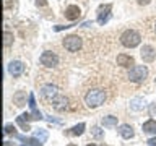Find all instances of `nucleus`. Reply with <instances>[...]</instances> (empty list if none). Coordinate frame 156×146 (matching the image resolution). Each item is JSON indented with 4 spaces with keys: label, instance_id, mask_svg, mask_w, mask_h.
Wrapping results in <instances>:
<instances>
[{
    "label": "nucleus",
    "instance_id": "obj_4",
    "mask_svg": "<svg viewBox=\"0 0 156 146\" xmlns=\"http://www.w3.org/2000/svg\"><path fill=\"white\" fill-rule=\"evenodd\" d=\"M81 44L83 41L78 34H70V36H65V39H63V47L68 52H78L81 49Z\"/></svg>",
    "mask_w": 156,
    "mask_h": 146
},
{
    "label": "nucleus",
    "instance_id": "obj_20",
    "mask_svg": "<svg viewBox=\"0 0 156 146\" xmlns=\"http://www.w3.org/2000/svg\"><path fill=\"white\" fill-rule=\"evenodd\" d=\"M28 102H29V109H31V112H37V109H36V99H34V94H33V92L29 94Z\"/></svg>",
    "mask_w": 156,
    "mask_h": 146
},
{
    "label": "nucleus",
    "instance_id": "obj_9",
    "mask_svg": "<svg viewBox=\"0 0 156 146\" xmlns=\"http://www.w3.org/2000/svg\"><path fill=\"white\" fill-rule=\"evenodd\" d=\"M140 55H141V58H143V62L150 63V62L154 60L156 52H154V49L151 46H143V47H141V50H140Z\"/></svg>",
    "mask_w": 156,
    "mask_h": 146
},
{
    "label": "nucleus",
    "instance_id": "obj_12",
    "mask_svg": "<svg viewBox=\"0 0 156 146\" xmlns=\"http://www.w3.org/2000/svg\"><path fill=\"white\" fill-rule=\"evenodd\" d=\"M80 15H81V12H80V8H78L76 5H70V7L65 10V18L70 19V21L78 19V18H80Z\"/></svg>",
    "mask_w": 156,
    "mask_h": 146
},
{
    "label": "nucleus",
    "instance_id": "obj_21",
    "mask_svg": "<svg viewBox=\"0 0 156 146\" xmlns=\"http://www.w3.org/2000/svg\"><path fill=\"white\" fill-rule=\"evenodd\" d=\"M16 123L21 127V128L24 130V131H28L29 130V125H28V122L24 120V119H21V117H16Z\"/></svg>",
    "mask_w": 156,
    "mask_h": 146
},
{
    "label": "nucleus",
    "instance_id": "obj_2",
    "mask_svg": "<svg viewBox=\"0 0 156 146\" xmlns=\"http://www.w3.org/2000/svg\"><path fill=\"white\" fill-rule=\"evenodd\" d=\"M141 41V36L138 31H135V29H127L120 34V44L124 47H129V49H133L140 44Z\"/></svg>",
    "mask_w": 156,
    "mask_h": 146
},
{
    "label": "nucleus",
    "instance_id": "obj_10",
    "mask_svg": "<svg viewBox=\"0 0 156 146\" xmlns=\"http://www.w3.org/2000/svg\"><path fill=\"white\" fill-rule=\"evenodd\" d=\"M117 63H119L120 67H124V68H132L135 65L133 57L127 55V54H119V55H117Z\"/></svg>",
    "mask_w": 156,
    "mask_h": 146
},
{
    "label": "nucleus",
    "instance_id": "obj_27",
    "mask_svg": "<svg viewBox=\"0 0 156 146\" xmlns=\"http://www.w3.org/2000/svg\"><path fill=\"white\" fill-rule=\"evenodd\" d=\"M148 144H150V146H156V136H154V138H150V140H148Z\"/></svg>",
    "mask_w": 156,
    "mask_h": 146
},
{
    "label": "nucleus",
    "instance_id": "obj_32",
    "mask_svg": "<svg viewBox=\"0 0 156 146\" xmlns=\"http://www.w3.org/2000/svg\"><path fill=\"white\" fill-rule=\"evenodd\" d=\"M88 146H96V144H88Z\"/></svg>",
    "mask_w": 156,
    "mask_h": 146
},
{
    "label": "nucleus",
    "instance_id": "obj_6",
    "mask_svg": "<svg viewBox=\"0 0 156 146\" xmlns=\"http://www.w3.org/2000/svg\"><path fill=\"white\" fill-rule=\"evenodd\" d=\"M39 60H41V65L47 67V68H54V67L58 65V57H57V54H54V52H51V50L42 52Z\"/></svg>",
    "mask_w": 156,
    "mask_h": 146
},
{
    "label": "nucleus",
    "instance_id": "obj_7",
    "mask_svg": "<svg viewBox=\"0 0 156 146\" xmlns=\"http://www.w3.org/2000/svg\"><path fill=\"white\" fill-rule=\"evenodd\" d=\"M111 10H112L111 3L101 5V7L98 8V23H99V24L107 23V19H109V16H111Z\"/></svg>",
    "mask_w": 156,
    "mask_h": 146
},
{
    "label": "nucleus",
    "instance_id": "obj_11",
    "mask_svg": "<svg viewBox=\"0 0 156 146\" xmlns=\"http://www.w3.org/2000/svg\"><path fill=\"white\" fill-rule=\"evenodd\" d=\"M8 71L12 73L13 76H20L24 71V65L21 62H18V60H13V62L8 63Z\"/></svg>",
    "mask_w": 156,
    "mask_h": 146
},
{
    "label": "nucleus",
    "instance_id": "obj_30",
    "mask_svg": "<svg viewBox=\"0 0 156 146\" xmlns=\"http://www.w3.org/2000/svg\"><path fill=\"white\" fill-rule=\"evenodd\" d=\"M154 33H156V23H154Z\"/></svg>",
    "mask_w": 156,
    "mask_h": 146
},
{
    "label": "nucleus",
    "instance_id": "obj_15",
    "mask_svg": "<svg viewBox=\"0 0 156 146\" xmlns=\"http://www.w3.org/2000/svg\"><path fill=\"white\" fill-rule=\"evenodd\" d=\"M102 125L104 127H115L117 125V117H114V115L104 117V119H102Z\"/></svg>",
    "mask_w": 156,
    "mask_h": 146
},
{
    "label": "nucleus",
    "instance_id": "obj_17",
    "mask_svg": "<svg viewBox=\"0 0 156 146\" xmlns=\"http://www.w3.org/2000/svg\"><path fill=\"white\" fill-rule=\"evenodd\" d=\"M24 97H26V94L20 91L18 94H15V96H13V102H15V104H16L18 107H21V106H24V101H23Z\"/></svg>",
    "mask_w": 156,
    "mask_h": 146
},
{
    "label": "nucleus",
    "instance_id": "obj_22",
    "mask_svg": "<svg viewBox=\"0 0 156 146\" xmlns=\"http://www.w3.org/2000/svg\"><path fill=\"white\" fill-rule=\"evenodd\" d=\"M3 37H5V41H3V42H5V47H8V46H10V44H12V39H13V34H12V33H10V31H5V36H3Z\"/></svg>",
    "mask_w": 156,
    "mask_h": 146
},
{
    "label": "nucleus",
    "instance_id": "obj_28",
    "mask_svg": "<svg viewBox=\"0 0 156 146\" xmlns=\"http://www.w3.org/2000/svg\"><path fill=\"white\" fill-rule=\"evenodd\" d=\"M136 2H138V5H148L150 0H136Z\"/></svg>",
    "mask_w": 156,
    "mask_h": 146
},
{
    "label": "nucleus",
    "instance_id": "obj_31",
    "mask_svg": "<svg viewBox=\"0 0 156 146\" xmlns=\"http://www.w3.org/2000/svg\"><path fill=\"white\" fill-rule=\"evenodd\" d=\"M68 146H76V144H68Z\"/></svg>",
    "mask_w": 156,
    "mask_h": 146
},
{
    "label": "nucleus",
    "instance_id": "obj_19",
    "mask_svg": "<svg viewBox=\"0 0 156 146\" xmlns=\"http://www.w3.org/2000/svg\"><path fill=\"white\" fill-rule=\"evenodd\" d=\"M34 136H36V138H39L41 141H46V140H47V131L42 130V128H39V130L34 131Z\"/></svg>",
    "mask_w": 156,
    "mask_h": 146
},
{
    "label": "nucleus",
    "instance_id": "obj_8",
    "mask_svg": "<svg viewBox=\"0 0 156 146\" xmlns=\"http://www.w3.org/2000/svg\"><path fill=\"white\" fill-rule=\"evenodd\" d=\"M57 94H58V89H57V86H54V85H46V86H42V89H41V96H42V99H46V101H52Z\"/></svg>",
    "mask_w": 156,
    "mask_h": 146
},
{
    "label": "nucleus",
    "instance_id": "obj_5",
    "mask_svg": "<svg viewBox=\"0 0 156 146\" xmlns=\"http://www.w3.org/2000/svg\"><path fill=\"white\" fill-rule=\"evenodd\" d=\"M52 102V107L58 112H65V110H70V99L67 96H62V94H57L54 99L51 101Z\"/></svg>",
    "mask_w": 156,
    "mask_h": 146
},
{
    "label": "nucleus",
    "instance_id": "obj_14",
    "mask_svg": "<svg viewBox=\"0 0 156 146\" xmlns=\"http://www.w3.org/2000/svg\"><path fill=\"white\" fill-rule=\"evenodd\" d=\"M143 131L146 135H156V122L154 120H148L143 123Z\"/></svg>",
    "mask_w": 156,
    "mask_h": 146
},
{
    "label": "nucleus",
    "instance_id": "obj_1",
    "mask_svg": "<svg viewBox=\"0 0 156 146\" xmlns=\"http://www.w3.org/2000/svg\"><path fill=\"white\" fill-rule=\"evenodd\" d=\"M106 97H107L106 91L102 89V88H91V89H88L86 94H85V102L90 109H96V107H99L101 104H104Z\"/></svg>",
    "mask_w": 156,
    "mask_h": 146
},
{
    "label": "nucleus",
    "instance_id": "obj_3",
    "mask_svg": "<svg viewBox=\"0 0 156 146\" xmlns=\"http://www.w3.org/2000/svg\"><path fill=\"white\" fill-rule=\"evenodd\" d=\"M146 76H148V68L145 65H135L127 73V78L133 83H143Z\"/></svg>",
    "mask_w": 156,
    "mask_h": 146
},
{
    "label": "nucleus",
    "instance_id": "obj_16",
    "mask_svg": "<svg viewBox=\"0 0 156 146\" xmlns=\"http://www.w3.org/2000/svg\"><path fill=\"white\" fill-rule=\"evenodd\" d=\"M83 131H85V123H78L76 127H73V128L68 131V135H73V136H78L81 135Z\"/></svg>",
    "mask_w": 156,
    "mask_h": 146
},
{
    "label": "nucleus",
    "instance_id": "obj_13",
    "mask_svg": "<svg viewBox=\"0 0 156 146\" xmlns=\"http://www.w3.org/2000/svg\"><path fill=\"white\" fill-rule=\"evenodd\" d=\"M119 133L122 138H125V140H130V138H133V128H132L130 125H120V128H119Z\"/></svg>",
    "mask_w": 156,
    "mask_h": 146
},
{
    "label": "nucleus",
    "instance_id": "obj_29",
    "mask_svg": "<svg viewBox=\"0 0 156 146\" xmlns=\"http://www.w3.org/2000/svg\"><path fill=\"white\" fill-rule=\"evenodd\" d=\"M3 146H15V144H13V143H10V141H5Z\"/></svg>",
    "mask_w": 156,
    "mask_h": 146
},
{
    "label": "nucleus",
    "instance_id": "obj_25",
    "mask_svg": "<svg viewBox=\"0 0 156 146\" xmlns=\"http://www.w3.org/2000/svg\"><path fill=\"white\" fill-rule=\"evenodd\" d=\"M93 135H94V136H101V130L98 128V127H94V128H93Z\"/></svg>",
    "mask_w": 156,
    "mask_h": 146
},
{
    "label": "nucleus",
    "instance_id": "obj_26",
    "mask_svg": "<svg viewBox=\"0 0 156 146\" xmlns=\"http://www.w3.org/2000/svg\"><path fill=\"white\" fill-rule=\"evenodd\" d=\"M46 3H47L46 0H36V5H37V7H44Z\"/></svg>",
    "mask_w": 156,
    "mask_h": 146
},
{
    "label": "nucleus",
    "instance_id": "obj_24",
    "mask_svg": "<svg viewBox=\"0 0 156 146\" xmlns=\"http://www.w3.org/2000/svg\"><path fill=\"white\" fill-rule=\"evenodd\" d=\"M150 114L153 115V117L156 115V102H154V104H151V106H150Z\"/></svg>",
    "mask_w": 156,
    "mask_h": 146
},
{
    "label": "nucleus",
    "instance_id": "obj_33",
    "mask_svg": "<svg viewBox=\"0 0 156 146\" xmlns=\"http://www.w3.org/2000/svg\"><path fill=\"white\" fill-rule=\"evenodd\" d=\"M23 146H24V144H23Z\"/></svg>",
    "mask_w": 156,
    "mask_h": 146
},
{
    "label": "nucleus",
    "instance_id": "obj_18",
    "mask_svg": "<svg viewBox=\"0 0 156 146\" xmlns=\"http://www.w3.org/2000/svg\"><path fill=\"white\" fill-rule=\"evenodd\" d=\"M130 107H132L133 110H141V109L145 107V102L141 101V99H133V101L130 102Z\"/></svg>",
    "mask_w": 156,
    "mask_h": 146
},
{
    "label": "nucleus",
    "instance_id": "obj_23",
    "mask_svg": "<svg viewBox=\"0 0 156 146\" xmlns=\"http://www.w3.org/2000/svg\"><path fill=\"white\" fill-rule=\"evenodd\" d=\"M3 131H5V135H8V133H15V127L8 123V125H5V130H3Z\"/></svg>",
    "mask_w": 156,
    "mask_h": 146
}]
</instances>
